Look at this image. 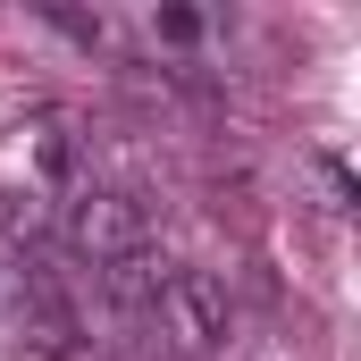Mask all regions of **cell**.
I'll return each mask as SVG.
<instances>
[{
	"label": "cell",
	"instance_id": "6da1fadb",
	"mask_svg": "<svg viewBox=\"0 0 361 361\" xmlns=\"http://www.w3.org/2000/svg\"><path fill=\"white\" fill-rule=\"evenodd\" d=\"M152 328L169 336V353H227V336H235V302H227V286L210 269H160L152 286Z\"/></svg>",
	"mask_w": 361,
	"mask_h": 361
},
{
	"label": "cell",
	"instance_id": "7a4b0ae2",
	"mask_svg": "<svg viewBox=\"0 0 361 361\" xmlns=\"http://www.w3.org/2000/svg\"><path fill=\"white\" fill-rule=\"evenodd\" d=\"M68 244L85 252L92 269L143 261V252H152V202H143V193H118V185H85L76 210H68Z\"/></svg>",
	"mask_w": 361,
	"mask_h": 361
},
{
	"label": "cell",
	"instance_id": "3957f363",
	"mask_svg": "<svg viewBox=\"0 0 361 361\" xmlns=\"http://www.w3.org/2000/svg\"><path fill=\"white\" fill-rule=\"evenodd\" d=\"M51 235H59L51 202H42V193H17V185H0V244H17V252H42Z\"/></svg>",
	"mask_w": 361,
	"mask_h": 361
},
{
	"label": "cell",
	"instance_id": "277c9868",
	"mask_svg": "<svg viewBox=\"0 0 361 361\" xmlns=\"http://www.w3.org/2000/svg\"><path fill=\"white\" fill-rule=\"evenodd\" d=\"M34 17H42V25H59V34H68V42H85V51H101V42H109V17H101V8H68V0H34Z\"/></svg>",
	"mask_w": 361,
	"mask_h": 361
},
{
	"label": "cell",
	"instance_id": "5b68a950",
	"mask_svg": "<svg viewBox=\"0 0 361 361\" xmlns=\"http://www.w3.org/2000/svg\"><path fill=\"white\" fill-rule=\"evenodd\" d=\"M302 169H311V185H319V210H328V219H345V210H353V169H345L336 152H311Z\"/></svg>",
	"mask_w": 361,
	"mask_h": 361
},
{
	"label": "cell",
	"instance_id": "8992f818",
	"mask_svg": "<svg viewBox=\"0 0 361 361\" xmlns=\"http://www.w3.org/2000/svg\"><path fill=\"white\" fill-rule=\"evenodd\" d=\"M152 34H160V42H202V8H160Z\"/></svg>",
	"mask_w": 361,
	"mask_h": 361
}]
</instances>
